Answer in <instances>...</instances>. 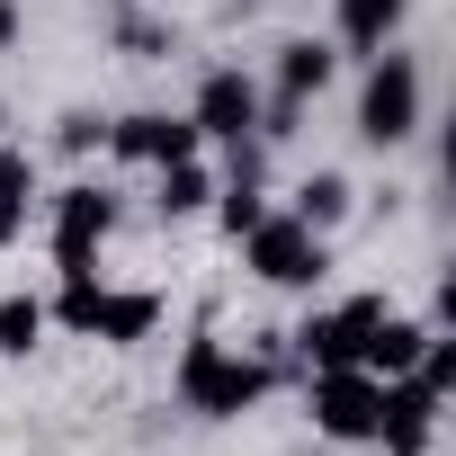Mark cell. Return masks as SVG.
<instances>
[{"label":"cell","mask_w":456,"mask_h":456,"mask_svg":"<svg viewBox=\"0 0 456 456\" xmlns=\"http://www.w3.org/2000/svg\"><path fill=\"white\" fill-rule=\"evenodd\" d=\"M260 394H269V367H260V358H233L215 331L188 340V358H179V403H188L197 420H233V411H251Z\"/></svg>","instance_id":"cell-1"},{"label":"cell","mask_w":456,"mask_h":456,"mask_svg":"<svg viewBox=\"0 0 456 456\" xmlns=\"http://www.w3.org/2000/svg\"><path fill=\"white\" fill-rule=\"evenodd\" d=\"M63 322L81 331V340H108V349H134V340H152V322H161V296H117V287H99L90 269L81 278H63Z\"/></svg>","instance_id":"cell-2"},{"label":"cell","mask_w":456,"mask_h":456,"mask_svg":"<svg viewBox=\"0 0 456 456\" xmlns=\"http://www.w3.org/2000/svg\"><path fill=\"white\" fill-rule=\"evenodd\" d=\"M420 126V63L411 54H376V72H367V99H358V134L367 143H403Z\"/></svg>","instance_id":"cell-3"},{"label":"cell","mask_w":456,"mask_h":456,"mask_svg":"<svg viewBox=\"0 0 456 456\" xmlns=\"http://www.w3.org/2000/svg\"><path fill=\"white\" fill-rule=\"evenodd\" d=\"M242 260L269 278V287H314L322 278V233L296 215H260L251 233H242Z\"/></svg>","instance_id":"cell-4"},{"label":"cell","mask_w":456,"mask_h":456,"mask_svg":"<svg viewBox=\"0 0 456 456\" xmlns=\"http://www.w3.org/2000/svg\"><path fill=\"white\" fill-rule=\"evenodd\" d=\"M376 411H385V376H367V367H314V420L331 438H376Z\"/></svg>","instance_id":"cell-5"},{"label":"cell","mask_w":456,"mask_h":456,"mask_svg":"<svg viewBox=\"0 0 456 456\" xmlns=\"http://www.w3.org/2000/svg\"><path fill=\"white\" fill-rule=\"evenodd\" d=\"M108 224H117V197L108 188H63L54 197V260H63V278L90 269V251L108 242Z\"/></svg>","instance_id":"cell-6"},{"label":"cell","mask_w":456,"mask_h":456,"mask_svg":"<svg viewBox=\"0 0 456 456\" xmlns=\"http://www.w3.org/2000/svg\"><path fill=\"white\" fill-rule=\"evenodd\" d=\"M376 322H385V305H376V296H358V305H340V314H314L296 340H305V358H314V367H358V358H367V340H376Z\"/></svg>","instance_id":"cell-7"},{"label":"cell","mask_w":456,"mask_h":456,"mask_svg":"<svg viewBox=\"0 0 456 456\" xmlns=\"http://www.w3.org/2000/svg\"><path fill=\"white\" fill-rule=\"evenodd\" d=\"M429 429H438V394H429L420 376H385V411H376L385 456H420V447H429Z\"/></svg>","instance_id":"cell-8"},{"label":"cell","mask_w":456,"mask_h":456,"mask_svg":"<svg viewBox=\"0 0 456 456\" xmlns=\"http://www.w3.org/2000/svg\"><path fill=\"white\" fill-rule=\"evenodd\" d=\"M197 134H215V143H251L260 134V90L242 81V72H206V90H197V117H188Z\"/></svg>","instance_id":"cell-9"},{"label":"cell","mask_w":456,"mask_h":456,"mask_svg":"<svg viewBox=\"0 0 456 456\" xmlns=\"http://www.w3.org/2000/svg\"><path fill=\"white\" fill-rule=\"evenodd\" d=\"M108 143H117L126 161H152V170H161V161H188L206 134H197L188 117H126V126H108Z\"/></svg>","instance_id":"cell-10"},{"label":"cell","mask_w":456,"mask_h":456,"mask_svg":"<svg viewBox=\"0 0 456 456\" xmlns=\"http://www.w3.org/2000/svg\"><path fill=\"white\" fill-rule=\"evenodd\" d=\"M420 349H429V331H420V322H394V314H385L358 367H367V376H411V367H420Z\"/></svg>","instance_id":"cell-11"},{"label":"cell","mask_w":456,"mask_h":456,"mask_svg":"<svg viewBox=\"0 0 456 456\" xmlns=\"http://www.w3.org/2000/svg\"><path fill=\"white\" fill-rule=\"evenodd\" d=\"M394 28H403V0H340V45L385 54V45H394Z\"/></svg>","instance_id":"cell-12"},{"label":"cell","mask_w":456,"mask_h":456,"mask_svg":"<svg viewBox=\"0 0 456 456\" xmlns=\"http://www.w3.org/2000/svg\"><path fill=\"white\" fill-rule=\"evenodd\" d=\"M340 215H349V179H340V170H314V179L296 188V224L322 233V224H340Z\"/></svg>","instance_id":"cell-13"},{"label":"cell","mask_w":456,"mask_h":456,"mask_svg":"<svg viewBox=\"0 0 456 456\" xmlns=\"http://www.w3.org/2000/svg\"><path fill=\"white\" fill-rule=\"evenodd\" d=\"M206 197H215V179L197 170V152L188 161H161V215H197Z\"/></svg>","instance_id":"cell-14"},{"label":"cell","mask_w":456,"mask_h":456,"mask_svg":"<svg viewBox=\"0 0 456 456\" xmlns=\"http://www.w3.org/2000/svg\"><path fill=\"white\" fill-rule=\"evenodd\" d=\"M45 331V305L37 296H0V358H28Z\"/></svg>","instance_id":"cell-15"},{"label":"cell","mask_w":456,"mask_h":456,"mask_svg":"<svg viewBox=\"0 0 456 456\" xmlns=\"http://www.w3.org/2000/svg\"><path fill=\"white\" fill-rule=\"evenodd\" d=\"M0 197H37V161L28 152H0Z\"/></svg>","instance_id":"cell-16"},{"label":"cell","mask_w":456,"mask_h":456,"mask_svg":"<svg viewBox=\"0 0 456 456\" xmlns=\"http://www.w3.org/2000/svg\"><path fill=\"white\" fill-rule=\"evenodd\" d=\"M117 45H126V54H161L170 37H161V28H143V19H126V28H117Z\"/></svg>","instance_id":"cell-17"},{"label":"cell","mask_w":456,"mask_h":456,"mask_svg":"<svg viewBox=\"0 0 456 456\" xmlns=\"http://www.w3.org/2000/svg\"><path fill=\"white\" fill-rule=\"evenodd\" d=\"M99 134H108V126H99V117H63V152H90V143H99Z\"/></svg>","instance_id":"cell-18"},{"label":"cell","mask_w":456,"mask_h":456,"mask_svg":"<svg viewBox=\"0 0 456 456\" xmlns=\"http://www.w3.org/2000/svg\"><path fill=\"white\" fill-rule=\"evenodd\" d=\"M19 224H28V197H0V242H19Z\"/></svg>","instance_id":"cell-19"},{"label":"cell","mask_w":456,"mask_h":456,"mask_svg":"<svg viewBox=\"0 0 456 456\" xmlns=\"http://www.w3.org/2000/svg\"><path fill=\"white\" fill-rule=\"evenodd\" d=\"M19 45V0H0V54Z\"/></svg>","instance_id":"cell-20"},{"label":"cell","mask_w":456,"mask_h":456,"mask_svg":"<svg viewBox=\"0 0 456 456\" xmlns=\"http://www.w3.org/2000/svg\"><path fill=\"white\" fill-rule=\"evenodd\" d=\"M0 126H10V108H0Z\"/></svg>","instance_id":"cell-21"}]
</instances>
